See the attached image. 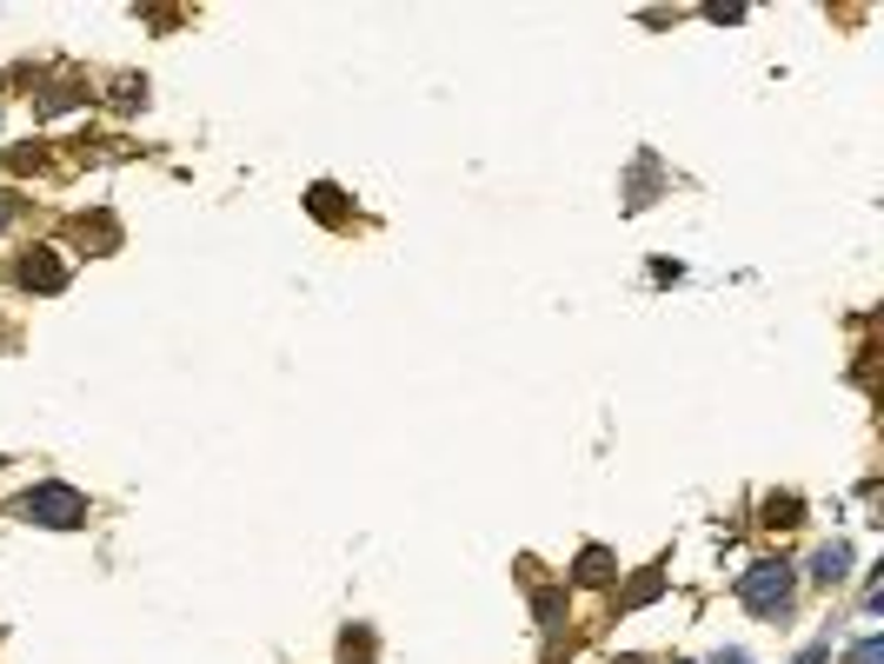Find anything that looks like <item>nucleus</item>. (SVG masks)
Wrapping results in <instances>:
<instances>
[{
	"mask_svg": "<svg viewBox=\"0 0 884 664\" xmlns=\"http://www.w3.org/2000/svg\"><path fill=\"white\" fill-rule=\"evenodd\" d=\"M852 664H884V639H865V645L852 652Z\"/></svg>",
	"mask_w": 884,
	"mask_h": 664,
	"instance_id": "10",
	"label": "nucleus"
},
{
	"mask_svg": "<svg viewBox=\"0 0 884 664\" xmlns=\"http://www.w3.org/2000/svg\"><path fill=\"white\" fill-rule=\"evenodd\" d=\"M306 200H313V213H319V219H339V186H313Z\"/></svg>",
	"mask_w": 884,
	"mask_h": 664,
	"instance_id": "7",
	"label": "nucleus"
},
{
	"mask_svg": "<svg viewBox=\"0 0 884 664\" xmlns=\"http://www.w3.org/2000/svg\"><path fill=\"white\" fill-rule=\"evenodd\" d=\"M20 512H27L33 525H53V532H73V525H87V499H80L73 486H33Z\"/></svg>",
	"mask_w": 884,
	"mask_h": 664,
	"instance_id": "2",
	"label": "nucleus"
},
{
	"mask_svg": "<svg viewBox=\"0 0 884 664\" xmlns=\"http://www.w3.org/2000/svg\"><path fill=\"white\" fill-rule=\"evenodd\" d=\"M845 565H852V552H845V545H825V552H819V585H839Z\"/></svg>",
	"mask_w": 884,
	"mask_h": 664,
	"instance_id": "6",
	"label": "nucleus"
},
{
	"mask_svg": "<svg viewBox=\"0 0 884 664\" xmlns=\"http://www.w3.org/2000/svg\"><path fill=\"white\" fill-rule=\"evenodd\" d=\"M719 664H752V658H745V652H725V658H719Z\"/></svg>",
	"mask_w": 884,
	"mask_h": 664,
	"instance_id": "12",
	"label": "nucleus"
},
{
	"mask_svg": "<svg viewBox=\"0 0 884 664\" xmlns=\"http://www.w3.org/2000/svg\"><path fill=\"white\" fill-rule=\"evenodd\" d=\"M566 619V592H539V625H559Z\"/></svg>",
	"mask_w": 884,
	"mask_h": 664,
	"instance_id": "8",
	"label": "nucleus"
},
{
	"mask_svg": "<svg viewBox=\"0 0 884 664\" xmlns=\"http://www.w3.org/2000/svg\"><path fill=\"white\" fill-rule=\"evenodd\" d=\"M572 579H579V585H612V552H606V545H586L579 565H572Z\"/></svg>",
	"mask_w": 884,
	"mask_h": 664,
	"instance_id": "4",
	"label": "nucleus"
},
{
	"mask_svg": "<svg viewBox=\"0 0 884 664\" xmlns=\"http://www.w3.org/2000/svg\"><path fill=\"white\" fill-rule=\"evenodd\" d=\"M646 599H659V579H652V572H646V579H639V585L626 592V605H646Z\"/></svg>",
	"mask_w": 884,
	"mask_h": 664,
	"instance_id": "9",
	"label": "nucleus"
},
{
	"mask_svg": "<svg viewBox=\"0 0 884 664\" xmlns=\"http://www.w3.org/2000/svg\"><path fill=\"white\" fill-rule=\"evenodd\" d=\"M799 512H805V505H799L792 492H785V499H765V525H785V532H792V525H805Z\"/></svg>",
	"mask_w": 884,
	"mask_h": 664,
	"instance_id": "5",
	"label": "nucleus"
},
{
	"mask_svg": "<svg viewBox=\"0 0 884 664\" xmlns=\"http://www.w3.org/2000/svg\"><path fill=\"white\" fill-rule=\"evenodd\" d=\"M672 664H685V658H672Z\"/></svg>",
	"mask_w": 884,
	"mask_h": 664,
	"instance_id": "13",
	"label": "nucleus"
},
{
	"mask_svg": "<svg viewBox=\"0 0 884 664\" xmlns=\"http://www.w3.org/2000/svg\"><path fill=\"white\" fill-rule=\"evenodd\" d=\"M13 213H20V200H13V193L0 186V226H13Z\"/></svg>",
	"mask_w": 884,
	"mask_h": 664,
	"instance_id": "11",
	"label": "nucleus"
},
{
	"mask_svg": "<svg viewBox=\"0 0 884 664\" xmlns=\"http://www.w3.org/2000/svg\"><path fill=\"white\" fill-rule=\"evenodd\" d=\"M20 286H33V293H60V286H67V266L53 259V246H33V253L20 259Z\"/></svg>",
	"mask_w": 884,
	"mask_h": 664,
	"instance_id": "3",
	"label": "nucleus"
},
{
	"mask_svg": "<svg viewBox=\"0 0 884 664\" xmlns=\"http://www.w3.org/2000/svg\"><path fill=\"white\" fill-rule=\"evenodd\" d=\"M739 599H745V612H759V619L785 612V605H792V565H785V559H759V565L739 579Z\"/></svg>",
	"mask_w": 884,
	"mask_h": 664,
	"instance_id": "1",
	"label": "nucleus"
}]
</instances>
